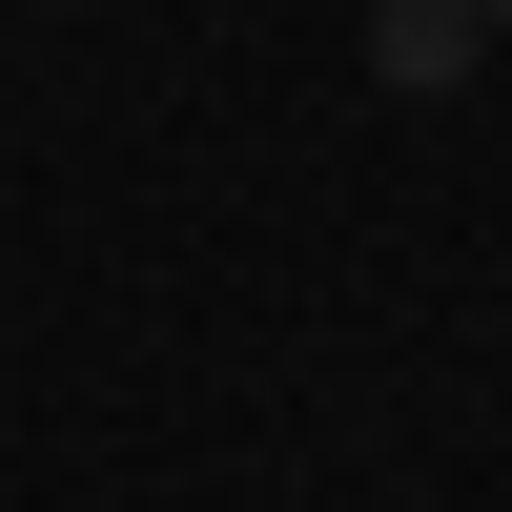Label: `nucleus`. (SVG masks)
I'll use <instances>...</instances> for the list:
<instances>
[{
    "instance_id": "nucleus-1",
    "label": "nucleus",
    "mask_w": 512,
    "mask_h": 512,
    "mask_svg": "<svg viewBox=\"0 0 512 512\" xmlns=\"http://www.w3.org/2000/svg\"><path fill=\"white\" fill-rule=\"evenodd\" d=\"M472 0H369V82H410V103H431V82H472Z\"/></svg>"
},
{
    "instance_id": "nucleus-2",
    "label": "nucleus",
    "mask_w": 512,
    "mask_h": 512,
    "mask_svg": "<svg viewBox=\"0 0 512 512\" xmlns=\"http://www.w3.org/2000/svg\"><path fill=\"white\" fill-rule=\"evenodd\" d=\"M472 21H492V41H512V0H472Z\"/></svg>"
}]
</instances>
